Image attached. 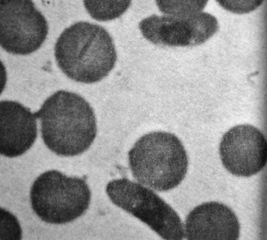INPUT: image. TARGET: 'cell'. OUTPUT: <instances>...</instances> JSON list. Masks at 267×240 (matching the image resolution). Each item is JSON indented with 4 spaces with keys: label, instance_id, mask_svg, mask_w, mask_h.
I'll return each instance as SVG.
<instances>
[{
    "label": "cell",
    "instance_id": "cell-3",
    "mask_svg": "<svg viewBox=\"0 0 267 240\" xmlns=\"http://www.w3.org/2000/svg\"><path fill=\"white\" fill-rule=\"evenodd\" d=\"M128 158L132 175L138 183L158 192L179 185L188 168L183 143L175 135L165 131L142 136L129 151Z\"/></svg>",
    "mask_w": 267,
    "mask_h": 240
},
{
    "label": "cell",
    "instance_id": "cell-9",
    "mask_svg": "<svg viewBox=\"0 0 267 240\" xmlns=\"http://www.w3.org/2000/svg\"><path fill=\"white\" fill-rule=\"evenodd\" d=\"M184 227L185 238L190 240H235L240 233L234 213L227 205L215 202L194 208L187 216Z\"/></svg>",
    "mask_w": 267,
    "mask_h": 240
},
{
    "label": "cell",
    "instance_id": "cell-2",
    "mask_svg": "<svg viewBox=\"0 0 267 240\" xmlns=\"http://www.w3.org/2000/svg\"><path fill=\"white\" fill-rule=\"evenodd\" d=\"M57 64L67 77L85 84L98 82L113 69L117 54L108 32L97 24L75 23L65 29L54 48Z\"/></svg>",
    "mask_w": 267,
    "mask_h": 240
},
{
    "label": "cell",
    "instance_id": "cell-1",
    "mask_svg": "<svg viewBox=\"0 0 267 240\" xmlns=\"http://www.w3.org/2000/svg\"><path fill=\"white\" fill-rule=\"evenodd\" d=\"M34 114L40 121L44 143L57 155H80L89 148L96 136L93 109L84 98L74 92H56Z\"/></svg>",
    "mask_w": 267,
    "mask_h": 240
},
{
    "label": "cell",
    "instance_id": "cell-11",
    "mask_svg": "<svg viewBox=\"0 0 267 240\" xmlns=\"http://www.w3.org/2000/svg\"><path fill=\"white\" fill-rule=\"evenodd\" d=\"M131 4L129 0H85L84 5L94 19L100 21L116 19L122 15Z\"/></svg>",
    "mask_w": 267,
    "mask_h": 240
},
{
    "label": "cell",
    "instance_id": "cell-10",
    "mask_svg": "<svg viewBox=\"0 0 267 240\" xmlns=\"http://www.w3.org/2000/svg\"><path fill=\"white\" fill-rule=\"evenodd\" d=\"M36 117L29 109L16 101L0 103V152L9 157L24 153L37 136Z\"/></svg>",
    "mask_w": 267,
    "mask_h": 240
},
{
    "label": "cell",
    "instance_id": "cell-7",
    "mask_svg": "<svg viewBox=\"0 0 267 240\" xmlns=\"http://www.w3.org/2000/svg\"><path fill=\"white\" fill-rule=\"evenodd\" d=\"M139 27L144 37L157 45L169 47L198 45L218 30L216 18L202 12L186 17L152 15L142 20Z\"/></svg>",
    "mask_w": 267,
    "mask_h": 240
},
{
    "label": "cell",
    "instance_id": "cell-5",
    "mask_svg": "<svg viewBox=\"0 0 267 240\" xmlns=\"http://www.w3.org/2000/svg\"><path fill=\"white\" fill-rule=\"evenodd\" d=\"M115 205L148 225L166 240H173L184 225L176 211L152 189L126 178L113 180L106 186Z\"/></svg>",
    "mask_w": 267,
    "mask_h": 240
},
{
    "label": "cell",
    "instance_id": "cell-12",
    "mask_svg": "<svg viewBox=\"0 0 267 240\" xmlns=\"http://www.w3.org/2000/svg\"><path fill=\"white\" fill-rule=\"evenodd\" d=\"M208 0H157L159 10L165 15L186 17L202 12Z\"/></svg>",
    "mask_w": 267,
    "mask_h": 240
},
{
    "label": "cell",
    "instance_id": "cell-8",
    "mask_svg": "<svg viewBox=\"0 0 267 240\" xmlns=\"http://www.w3.org/2000/svg\"><path fill=\"white\" fill-rule=\"evenodd\" d=\"M219 152L223 165L235 176L248 177L261 170L267 159V143L263 134L249 124L237 125L223 135Z\"/></svg>",
    "mask_w": 267,
    "mask_h": 240
},
{
    "label": "cell",
    "instance_id": "cell-6",
    "mask_svg": "<svg viewBox=\"0 0 267 240\" xmlns=\"http://www.w3.org/2000/svg\"><path fill=\"white\" fill-rule=\"evenodd\" d=\"M0 42L14 54L26 55L38 50L48 32L47 21L30 0H0Z\"/></svg>",
    "mask_w": 267,
    "mask_h": 240
},
{
    "label": "cell",
    "instance_id": "cell-13",
    "mask_svg": "<svg viewBox=\"0 0 267 240\" xmlns=\"http://www.w3.org/2000/svg\"><path fill=\"white\" fill-rule=\"evenodd\" d=\"M0 240H19L22 236V231L16 217L6 210L0 209Z\"/></svg>",
    "mask_w": 267,
    "mask_h": 240
},
{
    "label": "cell",
    "instance_id": "cell-4",
    "mask_svg": "<svg viewBox=\"0 0 267 240\" xmlns=\"http://www.w3.org/2000/svg\"><path fill=\"white\" fill-rule=\"evenodd\" d=\"M30 198L33 209L42 220L62 224L84 213L89 205L91 193L83 179L52 170L36 179L30 189Z\"/></svg>",
    "mask_w": 267,
    "mask_h": 240
},
{
    "label": "cell",
    "instance_id": "cell-14",
    "mask_svg": "<svg viewBox=\"0 0 267 240\" xmlns=\"http://www.w3.org/2000/svg\"><path fill=\"white\" fill-rule=\"evenodd\" d=\"M263 0H217L224 9L237 14H243L252 12L259 6Z\"/></svg>",
    "mask_w": 267,
    "mask_h": 240
}]
</instances>
